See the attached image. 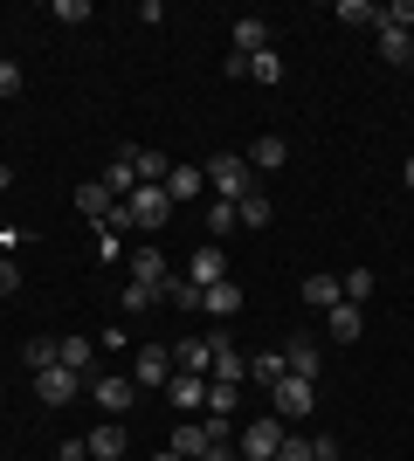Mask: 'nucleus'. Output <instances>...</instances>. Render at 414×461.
I'll list each match as a JSON object with an SVG mask.
<instances>
[{"label":"nucleus","instance_id":"4468645a","mask_svg":"<svg viewBox=\"0 0 414 461\" xmlns=\"http://www.w3.org/2000/svg\"><path fill=\"white\" fill-rule=\"evenodd\" d=\"M242 158H249V173H276V166H283V158H290V145H283V138H276V131H262L256 138V145H249V152H242Z\"/></svg>","mask_w":414,"mask_h":461},{"label":"nucleus","instance_id":"4c0bfd02","mask_svg":"<svg viewBox=\"0 0 414 461\" xmlns=\"http://www.w3.org/2000/svg\"><path fill=\"white\" fill-rule=\"evenodd\" d=\"M380 28H408V35H414V0H394V7H380Z\"/></svg>","mask_w":414,"mask_h":461},{"label":"nucleus","instance_id":"bb28decb","mask_svg":"<svg viewBox=\"0 0 414 461\" xmlns=\"http://www.w3.org/2000/svg\"><path fill=\"white\" fill-rule=\"evenodd\" d=\"M200 406H207L215 420H228V413L242 406V385H221V379H207V400H200Z\"/></svg>","mask_w":414,"mask_h":461},{"label":"nucleus","instance_id":"39448f33","mask_svg":"<svg viewBox=\"0 0 414 461\" xmlns=\"http://www.w3.org/2000/svg\"><path fill=\"white\" fill-rule=\"evenodd\" d=\"M166 379H173V351L138 345V351H132V385H138V393H159Z\"/></svg>","mask_w":414,"mask_h":461},{"label":"nucleus","instance_id":"e433bc0d","mask_svg":"<svg viewBox=\"0 0 414 461\" xmlns=\"http://www.w3.org/2000/svg\"><path fill=\"white\" fill-rule=\"evenodd\" d=\"M366 296H373V269H353V276H345V303L366 310Z\"/></svg>","mask_w":414,"mask_h":461},{"label":"nucleus","instance_id":"f257e3e1","mask_svg":"<svg viewBox=\"0 0 414 461\" xmlns=\"http://www.w3.org/2000/svg\"><path fill=\"white\" fill-rule=\"evenodd\" d=\"M256 186H262V179L249 173V158H242V152H215V158H207V200H228V207H235L242 193H256Z\"/></svg>","mask_w":414,"mask_h":461},{"label":"nucleus","instance_id":"f3484780","mask_svg":"<svg viewBox=\"0 0 414 461\" xmlns=\"http://www.w3.org/2000/svg\"><path fill=\"white\" fill-rule=\"evenodd\" d=\"M132 173H138V186H166L173 158H166V152H152V145H132Z\"/></svg>","mask_w":414,"mask_h":461},{"label":"nucleus","instance_id":"8fccbe9b","mask_svg":"<svg viewBox=\"0 0 414 461\" xmlns=\"http://www.w3.org/2000/svg\"><path fill=\"white\" fill-rule=\"evenodd\" d=\"M332 461H338V455H332Z\"/></svg>","mask_w":414,"mask_h":461},{"label":"nucleus","instance_id":"ea45409f","mask_svg":"<svg viewBox=\"0 0 414 461\" xmlns=\"http://www.w3.org/2000/svg\"><path fill=\"white\" fill-rule=\"evenodd\" d=\"M0 96H21V62L0 56Z\"/></svg>","mask_w":414,"mask_h":461},{"label":"nucleus","instance_id":"49530a36","mask_svg":"<svg viewBox=\"0 0 414 461\" xmlns=\"http://www.w3.org/2000/svg\"><path fill=\"white\" fill-rule=\"evenodd\" d=\"M0 193H14V166L7 158H0Z\"/></svg>","mask_w":414,"mask_h":461},{"label":"nucleus","instance_id":"37998d69","mask_svg":"<svg viewBox=\"0 0 414 461\" xmlns=\"http://www.w3.org/2000/svg\"><path fill=\"white\" fill-rule=\"evenodd\" d=\"M21 289V269H14V255H0V296H14Z\"/></svg>","mask_w":414,"mask_h":461},{"label":"nucleus","instance_id":"c85d7f7f","mask_svg":"<svg viewBox=\"0 0 414 461\" xmlns=\"http://www.w3.org/2000/svg\"><path fill=\"white\" fill-rule=\"evenodd\" d=\"M249 83H283V49H262V56H249Z\"/></svg>","mask_w":414,"mask_h":461},{"label":"nucleus","instance_id":"f03ea898","mask_svg":"<svg viewBox=\"0 0 414 461\" xmlns=\"http://www.w3.org/2000/svg\"><path fill=\"white\" fill-rule=\"evenodd\" d=\"M290 441V427L276 420V413H262V420H249L242 427V441H235V455L242 461H276V447Z\"/></svg>","mask_w":414,"mask_h":461},{"label":"nucleus","instance_id":"7ed1b4c3","mask_svg":"<svg viewBox=\"0 0 414 461\" xmlns=\"http://www.w3.org/2000/svg\"><path fill=\"white\" fill-rule=\"evenodd\" d=\"M311 406H317V385L311 379H290V372H283V379L270 385V413H276V420H304Z\"/></svg>","mask_w":414,"mask_h":461},{"label":"nucleus","instance_id":"09e8293b","mask_svg":"<svg viewBox=\"0 0 414 461\" xmlns=\"http://www.w3.org/2000/svg\"><path fill=\"white\" fill-rule=\"evenodd\" d=\"M408 69H414V62H408Z\"/></svg>","mask_w":414,"mask_h":461},{"label":"nucleus","instance_id":"aec40b11","mask_svg":"<svg viewBox=\"0 0 414 461\" xmlns=\"http://www.w3.org/2000/svg\"><path fill=\"white\" fill-rule=\"evenodd\" d=\"M173 366L194 372V379H207L215 372V351H207V338H187V345H173Z\"/></svg>","mask_w":414,"mask_h":461},{"label":"nucleus","instance_id":"79ce46f5","mask_svg":"<svg viewBox=\"0 0 414 461\" xmlns=\"http://www.w3.org/2000/svg\"><path fill=\"white\" fill-rule=\"evenodd\" d=\"M207 447H235V427L215 420V413H207Z\"/></svg>","mask_w":414,"mask_h":461},{"label":"nucleus","instance_id":"473e14b6","mask_svg":"<svg viewBox=\"0 0 414 461\" xmlns=\"http://www.w3.org/2000/svg\"><path fill=\"white\" fill-rule=\"evenodd\" d=\"M249 379H256V385H276V379H283V351H256V358H249Z\"/></svg>","mask_w":414,"mask_h":461},{"label":"nucleus","instance_id":"6ab92c4d","mask_svg":"<svg viewBox=\"0 0 414 461\" xmlns=\"http://www.w3.org/2000/svg\"><path fill=\"white\" fill-rule=\"evenodd\" d=\"M325 330H332V345H353L359 330H366V310H359V303H338V310H325Z\"/></svg>","mask_w":414,"mask_h":461},{"label":"nucleus","instance_id":"5701e85b","mask_svg":"<svg viewBox=\"0 0 414 461\" xmlns=\"http://www.w3.org/2000/svg\"><path fill=\"white\" fill-rule=\"evenodd\" d=\"M104 186H111V200H132V193H138L132 152H118V158H111V166H104Z\"/></svg>","mask_w":414,"mask_h":461},{"label":"nucleus","instance_id":"7c9ffc66","mask_svg":"<svg viewBox=\"0 0 414 461\" xmlns=\"http://www.w3.org/2000/svg\"><path fill=\"white\" fill-rule=\"evenodd\" d=\"M380 56L387 62H414V35L408 28H380Z\"/></svg>","mask_w":414,"mask_h":461},{"label":"nucleus","instance_id":"b1692460","mask_svg":"<svg viewBox=\"0 0 414 461\" xmlns=\"http://www.w3.org/2000/svg\"><path fill=\"white\" fill-rule=\"evenodd\" d=\"M235 213H242V228H270V221H276V207H270V193H242V200H235Z\"/></svg>","mask_w":414,"mask_h":461},{"label":"nucleus","instance_id":"c03bdc74","mask_svg":"<svg viewBox=\"0 0 414 461\" xmlns=\"http://www.w3.org/2000/svg\"><path fill=\"white\" fill-rule=\"evenodd\" d=\"M28 249V228H0V255H21Z\"/></svg>","mask_w":414,"mask_h":461},{"label":"nucleus","instance_id":"de8ad7c7","mask_svg":"<svg viewBox=\"0 0 414 461\" xmlns=\"http://www.w3.org/2000/svg\"><path fill=\"white\" fill-rule=\"evenodd\" d=\"M400 179H408V186H414V152H408V166H400Z\"/></svg>","mask_w":414,"mask_h":461},{"label":"nucleus","instance_id":"a211bd4d","mask_svg":"<svg viewBox=\"0 0 414 461\" xmlns=\"http://www.w3.org/2000/svg\"><path fill=\"white\" fill-rule=\"evenodd\" d=\"M200 310H207V317H221V324H228V317H235V310H242V283H235V276H228V283L200 289Z\"/></svg>","mask_w":414,"mask_h":461},{"label":"nucleus","instance_id":"20e7f679","mask_svg":"<svg viewBox=\"0 0 414 461\" xmlns=\"http://www.w3.org/2000/svg\"><path fill=\"white\" fill-rule=\"evenodd\" d=\"M124 207H132V228H138V234H159L166 221H173V200H166V186H138Z\"/></svg>","mask_w":414,"mask_h":461},{"label":"nucleus","instance_id":"2f4dec72","mask_svg":"<svg viewBox=\"0 0 414 461\" xmlns=\"http://www.w3.org/2000/svg\"><path fill=\"white\" fill-rule=\"evenodd\" d=\"M159 296H166L173 310H200V289L187 283V276H166V289H159Z\"/></svg>","mask_w":414,"mask_h":461},{"label":"nucleus","instance_id":"393cba45","mask_svg":"<svg viewBox=\"0 0 414 461\" xmlns=\"http://www.w3.org/2000/svg\"><path fill=\"white\" fill-rule=\"evenodd\" d=\"M21 366H28V372L62 366V345H56V338H28V345H21Z\"/></svg>","mask_w":414,"mask_h":461},{"label":"nucleus","instance_id":"6e6552de","mask_svg":"<svg viewBox=\"0 0 414 461\" xmlns=\"http://www.w3.org/2000/svg\"><path fill=\"white\" fill-rule=\"evenodd\" d=\"M124 269H132V283H145V289H166V255H159V241H138L132 255H124Z\"/></svg>","mask_w":414,"mask_h":461},{"label":"nucleus","instance_id":"a18cd8bd","mask_svg":"<svg viewBox=\"0 0 414 461\" xmlns=\"http://www.w3.org/2000/svg\"><path fill=\"white\" fill-rule=\"evenodd\" d=\"M56 461H90V441H62V447H56Z\"/></svg>","mask_w":414,"mask_h":461},{"label":"nucleus","instance_id":"2eb2a0df","mask_svg":"<svg viewBox=\"0 0 414 461\" xmlns=\"http://www.w3.org/2000/svg\"><path fill=\"white\" fill-rule=\"evenodd\" d=\"M90 441V461H118L124 447H132V434H124V420H104L97 434H83Z\"/></svg>","mask_w":414,"mask_h":461},{"label":"nucleus","instance_id":"cd10ccee","mask_svg":"<svg viewBox=\"0 0 414 461\" xmlns=\"http://www.w3.org/2000/svg\"><path fill=\"white\" fill-rule=\"evenodd\" d=\"M152 303H159V289H145V283H124V289H118V310H124V324H132V317H145Z\"/></svg>","mask_w":414,"mask_h":461},{"label":"nucleus","instance_id":"ddd939ff","mask_svg":"<svg viewBox=\"0 0 414 461\" xmlns=\"http://www.w3.org/2000/svg\"><path fill=\"white\" fill-rule=\"evenodd\" d=\"M283 372H290V379H311V385H317V338H304V330H297L290 345H283Z\"/></svg>","mask_w":414,"mask_h":461},{"label":"nucleus","instance_id":"4be33fe9","mask_svg":"<svg viewBox=\"0 0 414 461\" xmlns=\"http://www.w3.org/2000/svg\"><path fill=\"white\" fill-rule=\"evenodd\" d=\"M118 207V200H111V186H104V179H90V186H77V213L83 221H104V213Z\"/></svg>","mask_w":414,"mask_h":461},{"label":"nucleus","instance_id":"9b49d317","mask_svg":"<svg viewBox=\"0 0 414 461\" xmlns=\"http://www.w3.org/2000/svg\"><path fill=\"white\" fill-rule=\"evenodd\" d=\"M90 393H97V406L111 413V420H118V413H132V400H138V385H132V379H111V372H97V379H90Z\"/></svg>","mask_w":414,"mask_h":461},{"label":"nucleus","instance_id":"58836bf2","mask_svg":"<svg viewBox=\"0 0 414 461\" xmlns=\"http://www.w3.org/2000/svg\"><path fill=\"white\" fill-rule=\"evenodd\" d=\"M276 461H317V441H304V434H290V441L276 447Z\"/></svg>","mask_w":414,"mask_h":461},{"label":"nucleus","instance_id":"1a4fd4ad","mask_svg":"<svg viewBox=\"0 0 414 461\" xmlns=\"http://www.w3.org/2000/svg\"><path fill=\"white\" fill-rule=\"evenodd\" d=\"M83 385H90V379H77V372H62V366H49V372H35V400H41V406H69Z\"/></svg>","mask_w":414,"mask_h":461},{"label":"nucleus","instance_id":"c756f323","mask_svg":"<svg viewBox=\"0 0 414 461\" xmlns=\"http://www.w3.org/2000/svg\"><path fill=\"white\" fill-rule=\"evenodd\" d=\"M166 393H173V406H200V400H207V379H194V372H173V379H166Z\"/></svg>","mask_w":414,"mask_h":461},{"label":"nucleus","instance_id":"412c9836","mask_svg":"<svg viewBox=\"0 0 414 461\" xmlns=\"http://www.w3.org/2000/svg\"><path fill=\"white\" fill-rule=\"evenodd\" d=\"M304 303L311 310H338L345 303V283H338V276H304Z\"/></svg>","mask_w":414,"mask_h":461},{"label":"nucleus","instance_id":"a878e982","mask_svg":"<svg viewBox=\"0 0 414 461\" xmlns=\"http://www.w3.org/2000/svg\"><path fill=\"white\" fill-rule=\"evenodd\" d=\"M173 455H179V461H200V455H207V427H200V420L173 427Z\"/></svg>","mask_w":414,"mask_h":461},{"label":"nucleus","instance_id":"f8f14e48","mask_svg":"<svg viewBox=\"0 0 414 461\" xmlns=\"http://www.w3.org/2000/svg\"><path fill=\"white\" fill-rule=\"evenodd\" d=\"M166 200H173V207L207 200V173H200V166H173V173H166Z\"/></svg>","mask_w":414,"mask_h":461},{"label":"nucleus","instance_id":"a19ab883","mask_svg":"<svg viewBox=\"0 0 414 461\" xmlns=\"http://www.w3.org/2000/svg\"><path fill=\"white\" fill-rule=\"evenodd\" d=\"M56 21H69V28H77V21H90V0H56Z\"/></svg>","mask_w":414,"mask_h":461},{"label":"nucleus","instance_id":"0eeeda50","mask_svg":"<svg viewBox=\"0 0 414 461\" xmlns=\"http://www.w3.org/2000/svg\"><path fill=\"white\" fill-rule=\"evenodd\" d=\"M187 283H194V289H215V283H228V255H221L215 241H200V249L187 255Z\"/></svg>","mask_w":414,"mask_h":461},{"label":"nucleus","instance_id":"c9c22d12","mask_svg":"<svg viewBox=\"0 0 414 461\" xmlns=\"http://www.w3.org/2000/svg\"><path fill=\"white\" fill-rule=\"evenodd\" d=\"M124 255H132V249H124V234L118 228H97V262H124Z\"/></svg>","mask_w":414,"mask_h":461},{"label":"nucleus","instance_id":"f704fd0d","mask_svg":"<svg viewBox=\"0 0 414 461\" xmlns=\"http://www.w3.org/2000/svg\"><path fill=\"white\" fill-rule=\"evenodd\" d=\"M235 228H242V213L228 207V200H215V207H207V234L221 241V234H235Z\"/></svg>","mask_w":414,"mask_h":461},{"label":"nucleus","instance_id":"423d86ee","mask_svg":"<svg viewBox=\"0 0 414 461\" xmlns=\"http://www.w3.org/2000/svg\"><path fill=\"white\" fill-rule=\"evenodd\" d=\"M207 351H215V372H207V379H221V385H242V379H249V358L235 351L228 330H207Z\"/></svg>","mask_w":414,"mask_h":461},{"label":"nucleus","instance_id":"72a5a7b5","mask_svg":"<svg viewBox=\"0 0 414 461\" xmlns=\"http://www.w3.org/2000/svg\"><path fill=\"white\" fill-rule=\"evenodd\" d=\"M338 21H345V28H380V7H366V0H338Z\"/></svg>","mask_w":414,"mask_h":461},{"label":"nucleus","instance_id":"9d476101","mask_svg":"<svg viewBox=\"0 0 414 461\" xmlns=\"http://www.w3.org/2000/svg\"><path fill=\"white\" fill-rule=\"evenodd\" d=\"M262 49H276V28H270V21H256V14H242L235 21V49H228V56L249 62V56H262Z\"/></svg>","mask_w":414,"mask_h":461},{"label":"nucleus","instance_id":"dca6fc26","mask_svg":"<svg viewBox=\"0 0 414 461\" xmlns=\"http://www.w3.org/2000/svg\"><path fill=\"white\" fill-rule=\"evenodd\" d=\"M56 345H62V372L97 379V345H90V338H56Z\"/></svg>","mask_w":414,"mask_h":461}]
</instances>
